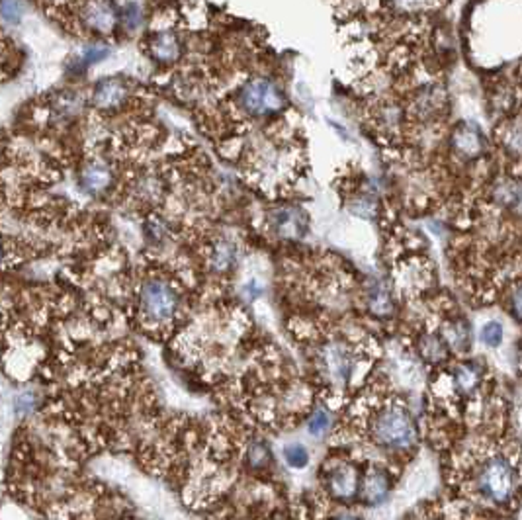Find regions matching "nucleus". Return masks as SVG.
Returning <instances> with one entry per match:
<instances>
[{
  "label": "nucleus",
  "instance_id": "obj_21",
  "mask_svg": "<svg viewBox=\"0 0 522 520\" xmlns=\"http://www.w3.org/2000/svg\"><path fill=\"white\" fill-rule=\"evenodd\" d=\"M506 147L514 153H522V126L511 127V131L506 134Z\"/></svg>",
  "mask_w": 522,
  "mask_h": 520
},
{
  "label": "nucleus",
  "instance_id": "obj_9",
  "mask_svg": "<svg viewBox=\"0 0 522 520\" xmlns=\"http://www.w3.org/2000/svg\"><path fill=\"white\" fill-rule=\"evenodd\" d=\"M331 489L332 493L337 497H340V499L352 497L358 489L357 472H354L352 467H348V465H342L339 470H335L331 477Z\"/></svg>",
  "mask_w": 522,
  "mask_h": 520
},
{
  "label": "nucleus",
  "instance_id": "obj_20",
  "mask_svg": "<svg viewBox=\"0 0 522 520\" xmlns=\"http://www.w3.org/2000/svg\"><path fill=\"white\" fill-rule=\"evenodd\" d=\"M22 16V6L16 2H4L0 4V18L6 22V24H16Z\"/></svg>",
  "mask_w": 522,
  "mask_h": 520
},
{
  "label": "nucleus",
  "instance_id": "obj_16",
  "mask_svg": "<svg viewBox=\"0 0 522 520\" xmlns=\"http://www.w3.org/2000/svg\"><path fill=\"white\" fill-rule=\"evenodd\" d=\"M270 462V450L266 444L262 442H254L253 446L249 448V464L254 470H261V467H266Z\"/></svg>",
  "mask_w": 522,
  "mask_h": 520
},
{
  "label": "nucleus",
  "instance_id": "obj_17",
  "mask_svg": "<svg viewBox=\"0 0 522 520\" xmlns=\"http://www.w3.org/2000/svg\"><path fill=\"white\" fill-rule=\"evenodd\" d=\"M284 456L286 462L292 465V467H305L309 462L308 450L303 448L301 444H290V446H286Z\"/></svg>",
  "mask_w": 522,
  "mask_h": 520
},
{
  "label": "nucleus",
  "instance_id": "obj_25",
  "mask_svg": "<svg viewBox=\"0 0 522 520\" xmlns=\"http://www.w3.org/2000/svg\"><path fill=\"white\" fill-rule=\"evenodd\" d=\"M33 407V395L32 394H24L18 397L16 401V409L20 413H26V411H30Z\"/></svg>",
  "mask_w": 522,
  "mask_h": 520
},
{
  "label": "nucleus",
  "instance_id": "obj_24",
  "mask_svg": "<svg viewBox=\"0 0 522 520\" xmlns=\"http://www.w3.org/2000/svg\"><path fill=\"white\" fill-rule=\"evenodd\" d=\"M108 49L106 48H88L87 53H85V61L87 63H98V61H102L108 57Z\"/></svg>",
  "mask_w": 522,
  "mask_h": 520
},
{
  "label": "nucleus",
  "instance_id": "obj_4",
  "mask_svg": "<svg viewBox=\"0 0 522 520\" xmlns=\"http://www.w3.org/2000/svg\"><path fill=\"white\" fill-rule=\"evenodd\" d=\"M178 309V296L163 280H151L141 288V313L153 321H166Z\"/></svg>",
  "mask_w": 522,
  "mask_h": 520
},
{
  "label": "nucleus",
  "instance_id": "obj_8",
  "mask_svg": "<svg viewBox=\"0 0 522 520\" xmlns=\"http://www.w3.org/2000/svg\"><path fill=\"white\" fill-rule=\"evenodd\" d=\"M151 51H153L155 59L170 63L180 53V43H178V38L170 32L155 33L151 40Z\"/></svg>",
  "mask_w": 522,
  "mask_h": 520
},
{
  "label": "nucleus",
  "instance_id": "obj_3",
  "mask_svg": "<svg viewBox=\"0 0 522 520\" xmlns=\"http://www.w3.org/2000/svg\"><path fill=\"white\" fill-rule=\"evenodd\" d=\"M479 489L495 503H506L514 491V472L503 456L489 457L479 472Z\"/></svg>",
  "mask_w": 522,
  "mask_h": 520
},
{
  "label": "nucleus",
  "instance_id": "obj_13",
  "mask_svg": "<svg viewBox=\"0 0 522 520\" xmlns=\"http://www.w3.org/2000/svg\"><path fill=\"white\" fill-rule=\"evenodd\" d=\"M88 24L92 26L98 32H108L114 24V10L106 4H94V6H88L87 12Z\"/></svg>",
  "mask_w": 522,
  "mask_h": 520
},
{
  "label": "nucleus",
  "instance_id": "obj_22",
  "mask_svg": "<svg viewBox=\"0 0 522 520\" xmlns=\"http://www.w3.org/2000/svg\"><path fill=\"white\" fill-rule=\"evenodd\" d=\"M124 20H126L127 28H131V30L137 28L139 22H141V9H139L137 4H127L126 16H124Z\"/></svg>",
  "mask_w": 522,
  "mask_h": 520
},
{
  "label": "nucleus",
  "instance_id": "obj_10",
  "mask_svg": "<svg viewBox=\"0 0 522 520\" xmlns=\"http://www.w3.org/2000/svg\"><path fill=\"white\" fill-rule=\"evenodd\" d=\"M454 143H456V147H458V151L462 155L474 157V155H477V153L482 151L483 135L477 127L469 124V126L458 127L456 137H454Z\"/></svg>",
  "mask_w": 522,
  "mask_h": 520
},
{
  "label": "nucleus",
  "instance_id": "obj_12",
  "mask_svg": "<svg viewBox=\"0 0 522 520\" xmlns=\"http://www.w3.org/2000/svg\"><path fill=\"white\" fill-rule=\"evenodd\" d=\"M108 184H110V170L106 166L94 163V165L85 168V173H82V186L85 188L98 192V190L106 188Z\"/></svg>",
  "mask_w": 522,
  "mask_h": 520
},
{
  "label": "nucleus",
  "instance_id": "obj_15",
  "mask_svg": "<svg viewBox=\"0 0 522 520\" xmlns=\"http://www.w3.org/2000/svg\"><path fill=\"white\" fill-rule=\"evenodd\" d=\"M235 256H237V252H235V247H233L231 243H227V241H222V243L215 247L214 264L219 270L229 269L231 264L235 262Z\"/></svg>",
  "mask_w": 522,
  "mask_h": 520
},
{
  "label": "nucleus",
  "instance_id": "obj_2",
  "mask_svg": "<svg viewBox=\"0 0 522 520\" xmlns=\"http://www.w3.org/2000/svg\"><path fill=\"white\" fill-rule=\"evenodd\" d=\"M239 100H241L243 110L253 116H264V114L282 110L286 104L280 88L266 79L249 80L245 87L241 88Z\"/></svg>",
  "mask_w": 522,
  "mask_h": 520
},
{
  "label": "nucleus",
  "instance_id": "obj_1",
  "mask_svg": "<svg viewBox=\"0 0 522 520\" xmlns=\"http://www.w3.org/2000/svg\"><path fill=\"white\" fill-rule=\"evenodd\" d=\"M374 440L391 450L411 448L417 440V428L409 411L401 405H388L372 421Z\"/></svg>",
  "mask_w": 522,
  "mask_h": 520
},
{
  "label": "nucleus",
  "instance_id": "obj_14",
  "mask_svg": "<svg viewBox=\"0 0 522 520\" xmlns=\"http://www.w3.org/2000/svg\"><path fill=\"white\" fill-rule=\"evenodd\" d=\"M446 348H448L446 340L438 335H425L420 340V352L428 360H442Z\"/></svg>",
  "mask_w": 522,
  "mask_h": 520
},
{
  "label": "nucleus",
  "instance_id": "obj_6",
  "mask_svg": "<svg viewBox=\"0 0 522 520\" xmlns=\"http://www.w3.org/2000/svg\"><path fill=\"white\" fill-rule=\"evenodd\" d=\"M124 98H126V88H124V85L118 82V80L104 79L96 85L94 104L98 108H104V110L114 108V106H118Z\"/></svg>",
  "mask_w": 522,
  "mask_h": 520
},
{
  "label": "nucleus",
  "instance_id": "obj_7",
  "mask_svg": "<svg viewBox=\"0 0 522 520\" xmlns=\"http://www.w3.org/2000/svg\"><path fill=\"white\" fill-rule=\"evenodd\" d=\"M389 493V480L384 472H372L366 475L362 485V499L368 504H380Z\"/></svg>",
  "mask_w": 522,
  "mask_h": 520
},
{
  "label": "nucleus",
  "instance_id": "obj_19",
  "mask_svg": "<svg viewBox=\"0 0 522 520\" xmlns=\"http://www.w3.org/2000/svg\"><path fill=\"white\" fill-rule=\"evenodd\" d=\"M482 339L485 345H489V347H497V345H501V340H503V327H501L497 321L487 323L485 327H483Z\"/></svg>",
  "mask_w": 522,
  "mask_h": 520
},
{
  "label": "nucleus",
  "instance_id": "obj_23",
  "mask_svg": "<svg viewBox=\"0 0 522 520\" xmlns=\"http://www.w3.org/2000/svg\"><path fill=\"white\" fill-rule=\"evenodd\" d=\"M511 311L518 321H522V284L516 286L511 293Z\"/></svg>",
  "mask_w": 522,
  "mask_h": 520
},
{
  "label": "nucleus",
  "instance_id": "obj_5",
  "mask_svg": "<svg viewBox=\"0 0 522 520\" xmlns=\"http://www.w3.org/2000/svg\"><path fill=\"white\" fill-rule=\"evenodd\" d=\"M272 223L276 229L278 235L282 237H301L305 231V220H303V213L295 207H284V210H278L272 215Z\"/></svg>",
  "mask_w": 522,
  "mask_h": 520
},
{
  "label": "nucleus",
  "instance_id": "obj_26",
  "mask_svg": "<svg viewBox=\"0 0 522 520\" xmlns=\"http://www.w3.org/2000/svg\"><path fill=\"white\" fill-rule=\"evenodd\" d=\"M337 520H358L357 516H352V514H340Z\"/></svg>",
  "mask_w": 522,
  "mask_h": 520
},
{
  "label": "nucleus",
  "instance_id": "obj_11",
  "mask_svg": "<svg viewBox=\"0 0 522 520\" xmlns=\"http://www.w3.org/2000/svg\"><path fill=\"white\" fill-rule=\"evenodd\" d=\"M479 376H482V372H479V366L474 362H464L460 364L456 372H454V384L458 387L460 391H464V394H469V391H474L477 384H479Z\"/></svg>",
  "mask_w": 522,
  "mask_h": 520
},
{
  "label": "nucleus",
  "instance_id": "obj_18",
  "mask_svg": "<svg viewBox=\"0 0 522 520\" xmlns=\"http://www.w3.org/2000/svg\"><path fill=\"white\" fill-rule=\"evenodd\" d=\"M331 425V418L329 415L325 413V411H315L313 413V417L309 421V433L313 434V436H321V434L327 433V428Z\"/></svg>",
  "mask_w": 522,
  "mask_h": 520
}]
</instances>
